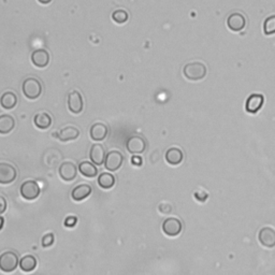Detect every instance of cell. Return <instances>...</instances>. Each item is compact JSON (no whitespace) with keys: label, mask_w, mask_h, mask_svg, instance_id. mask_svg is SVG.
<instances>
[{"label":"cell","mask_w":275,"mask_h":275,"mask_svg":"<svg viewBox=\"0 0 275 275\" xmlns=\"http://www.w3.org/2000/svg\"><path fill=\"white\" fill-rule=\"evenodd\" d=\"M58 174L60 179L65 182H72L77 175V168L73 163L66 161L62 163L58 169Z\"/></svg>","instance_id":"8fae6325"},{"label":"cell","mask_w":275,"mask_h":275,"mask_svg":"<svg viewBox=\"0 0 275 275\" xmlns=\"http://www.w3.org/2000/svg\"><path fill=\"white\" fill-rule=\"evenodd\" d=\"M108 133H109L108 126L102 124V123H96L91 126L89 129L90 139L93 141H97V142H99V141H103L105 138L108 137Z\"/></svg>","instance_id":"e0dca14e"},{"label":"cell","mask_w":275,"mask_h":275,"mask_svg":"<svg viewBox=\"0 0 275 275\" xmlns=\"http://www.w3.org/2000/svg\"><path fill=\"white\" fill-rule=\"evenodd\" d=\"M105 156H107V154H105V150L104 147L101 144H93L90 147L89 151V158L90 161L93 163L95 166H101L104 164L105 160Z\"/></svg>","instance_id":"2e32d148"},{"label":"cell","mask_w":275,"mask_h":275,"mask_svg":"<svg viewBox=\"0 0 275 275\" xmlns=\"http://www.w3.org/2000/svg\"><path fill=\"white\" fill-rule=\"evenodd\" d=\"M6 208H8V203H6L5 198L2 196H0V215L5 212Z\"/></svg>","instance_id":"4dcf8cb0"},{"label":"cell","mask_w":275,"mask_h":275,"mask_svg":"<svg viewBox=\"0 0 275 275\" xmlns=\"http://www.w3.org/2000/svg\"><path fill=\"white\" fill-rule=\"evenodd\" d=\"M76 223H77V218L75 216H68L65 220L63 225H65L67 228H73V227H75Z\"/></svg>","instance_id":"f1b7e54d"},{"label":"cell","mask_w":275,"mask_h":275,"mask_svg":"<svg viewBox=\"0 0 275 275\" xmlns=\"http://www.w3.org/2000/svg\"><path fill=\"white\" fill-rule=\"evenodd\" d=\"M54 242H55V236L53 232H50V234H47L43 238H42V241H41L42 248L43 249L51 248V246L54 244Z\"/></svg>","instance_id":"83f0119b"},{"label":"cell","mask_w":275,"mask_h":275,"mask_svg":"<svg viewBox=\"0 0 275 275\" xmlns=\"http://www.w3.org/2000/svg\"><path fill=\"white\" fill-rule=\"evenodd\" d=\"M115 178L114 175L111 173L103 172L98 176V185H99L102 189H111L115 185Z\"/></svg>","instance_id":"d4e9b609"},{"label":"cell","mask_w":275,"mask_h":275,"mask_svg":"<svg viewBox=\"0 0 275 275\" xmlns=\"http://www.w3.org/2000/svg\"><path fill=\"white\" fill-rule=\"evenodd\" d=\"M227 26L231 31L239 32L243 30L246 26V18L242 13L234 12L227 18Z\"/></svg>","instance_id":"30bf717a"},{"label":"cell","mask_w":275,"mask_h":275,"mask_svg":"<svg viewBox=\"0 0 275 275\" xmlns=\"http://www.w3.org/2000/svg\"><path fill=\"white\" fill-rule=\"evenodd\" d=\"M31 62L34 67L43 69L50 63V54L46 50H43V48L33 51L31 53Z\"/></svg>","instance_id":"9a60e30c"},{"label":"cell","mask_w":275,"mask_h":275,"mask_svg":"<svg viewBox=\"0 0 275 275\" xmlns=\"http://www.w3.org/2000/svg\"><path fill=\"white\" fill-rule=\"evenodd\" d=\"M37 265H38L37 258L32 255L24 256L22 259L19 260V264H18L20 270L25 273L32 272L37 268Z\"/></svg>","instance_id":"7402d4cb"},{"label":"cell","mask_w":275,"mask_h":275,"mask_svg":"<svg viewBox=\"0 0 275 275\" xmlns=\"http://www.w3.org/2000/svg\"><path fill=\"white\" fill-rule=\"evenodd\" d=\"M53 136L58 139L61 142H69V141L76 140L80 137V130L73 126H68L59 130L58 132H54Z\"/></svg>","instance_id":"7c38bea8"},{"label":"cell","mask_w":275,"mask_h":275,"mask_svg":"<svg viewBox=\"0 0 275 275\" xmlns=\"http://www.w3.org/2000/svg\"><path fill=\"white\" fill-rule=\"evenodd\" d=\"M265 102V97L262 94H253L251 95L245 103V110L251 114H256V113L263 108Z\"/></svg>","instance_id":"4fadbf2b"},{"label":"cell","mask_w":275,"mask_h":275,"mask_svg":"<svg viewBox=\"0 0 275 275\" xmlns=\"http://www.w3.org/2000/svg\"><path fill=\"white\" fill-rule=\"evenodd\" d=\"M166 161L171 166H178L180 165L183 159H184V154H183L182 150H180L179 147H171L166 152Z\"/></svg>","instance_id":"d6986e66"},{"label":"cell","mask_w":275,"mask_h":275,"mask_svg":"<svg viewBox=\"0 0 275 275\" xmlns=\"http://www.w3.org/2000/svg\"><path fill=\"white\" fill-rule=\"evenodd\" d=\"M183 229V225L180 220L175 217H169L163 223V231L168 237L179 236Z\"/></svg>","instance_id":"ba28073f"},{"label":"cell","mask_w":275,"mask_h":275,"mask_svg":"<svg viewBox=\"0 0 275 275\" xmlns=\"http://www.w3.org/2000/svg\"><path fill=\"white\" fill-rule=\"evenodd\" d=\"M79 172L83 176H85V178L93 179L98 175V169L93 163H89V161H82L79 165Z\"/></svg>","instance_id":"cb8c5ba5"},{"label":"cell","mask_w":275,"mask_h":275,"mask_svg":"<svg viewBox=\"0 0 275 275\" xmlns=\"http://www.w3.org/2000/svg\"><path fill=\"white\" fill-rule=\"evenodd\" d=\"M33 124L37 128L41 130L48 129L52 125V117L50 114H47L45 112L38 113V114H36L33 117Z\"/></svg>","instance_id":"ffe728a7"},{"label":"cell","mask_w":275,"mask_h":275,"mask_svg":"<svg viewBox=\"0 0 275 275\" xmlns=\"http://www.w3.org/2000/svg\"><path fill=\"white\" fill-rule=\"evenodd\" d=\"M19 193L22 198L27 201H32L39 198L41 188L36 181H25L19 188Z\"/></svg>","instance_id":"277c9868"},{"label":"cell","mask_w":275,"mask_h":275,"mask_svg":"<svg viewBox=\"0 0 275 275\" xmlns=\"http://www.w3.org/2000/svg\"><path fill=\"white\" fill-rule=\"evenodd\" d=\"M124 155L118 151H111L107 154L104 160V168L109 172H115L123 166Z\"/></svg>","instance_id":"5b68a950"},{"label":"cell","mask_w":275,"mask_h":275,"mask_svg":"<svg viewBox=\"0 0 275 275\" xmlns=\"http://www.w3.org/2000/svg\"><path fill=\"white\" fill-rule=\"evenodd\" d=\"M17 104V97L12 91H6L1 98H0V105L4 110H12L16 107Z\"/></svg>","instance_id":"603a6c76"},{"label":"cell","mask_w":275,"mask_h":275,"mask_svg":"<svg viewBox=\"0 0 275 275\" xmlns=\"http://www.w3.org/2000/svg\"><path fill=\"white\" fill-rule=\"evenodd\" d=\"M264 32L267 36H272L275 33V15L266 18L264 23Z\"/></svg>","instance_id":"4316f807"},{"label":"cell","mask_w":275,"mask_h":275,"mask_svg":"<svg viewBox=\"0 0 275 275\" xmlns=\"http://www.w3.org/2000/svg\"><path fill=\"white\" fill-rule=\"evenodd\" d=\"M207 66L201 61H193L185 65L183 69V74L189 81H200L207 76Z\"/></svg>","instance_id":"6da1fadb"},{"label":"cell","mask_w":275,"mask_h":275,"mask_svg":"<svg viewBox=\"0 0 275 275\" xmlns=\"http://www.w3.org/2000/svg\"><path fill=\"white\" fill-rule=\"evenodd\" d=\"M4 226V218L2 216H0V230H2Z\"/></svg>","instance_id":"d6a6232c"},{"label":"cell","mask_w":275,"mask_h":275,"mask_svg":"<svg viewBox=\"0 0 275 275\" xmlns=\"http://www.w3.org/2000/svg\"><path fill=\"white\" fill-rule=\"evenodd\" d=\"M128 18H129L128 12L125 10L119 9V10H116L112 13V19L114 20L116 24H119V25L125 24L127 20H128Z\"/></svg>","instance_id":"484cf974"},{"label":"cell","mask_w":275,"mask_h":275,"mask_svg":"<svg viewBox=\"0 0 275 275\" xmlns=\"http://www.w3.org/2000/svg\"><path fill=\"white\" fill-rule=\"evenodd\" d=\"M91 192H93V188H91V186H89L87 184L77 185L72 190L71 198L76 202H80V201H83V200H85L86 198H88V197L91 194Z\"/></svg>","instance_id":"ac0fdd59"},{"label":"cell","mask_w":275,"mask_h":275,"mask_svg":"<svg viewBox=\"0 0 275 275\" xmlns=\"http://www.w3.org/2000/svg\"><path fill=\"white\" fill-rule=\"evenodd\" d=\"M22 90L27 99H38L42 94V84L36 77H27L23 82Z\"/></svg>","instance_id":"7a4b0ae2"},{"label":"cell","mask_w":275,"mask_h":275,"mask_svg":"<svg viewBox=\"0 0 275 275\" xmlns=\"http://www.w3.org/2000/svg\"><path fill=\"white\" fill-rule=\"evenodd\" d=\"M146 146L145 139L139 136H132L126 141V149L132 155L143 154L146 150Z\"/></svg>","instance_id":"8992f818"},{"label":"cell","mask_w":275,"mask_h":275,"mask_svg":"<svg viewBox=\"0 0 275 275\" xmlns=\"http://www.w3.org/2000/svg\"><path fill=\"white\" fill-rule=\"evenodd\" d=\"M68 109L73 114H80L84 109L83 97L77 90H73L68 95Z\"/></svg>","instance_id":"9c48e42d"},{"label":"cell","mask_w":275,"mask_h":275,"mask_svg":"<svg viewBox=\"0 0 275 275\" xmlns=\"http://www.w3.org/2000/svg\"><path fill=\"white\" fill-rule=\"evenodd\" d=\"M258 240L260 244L267 249L275 248V230L270 227H265L259 231Z\"/></svg>","instance_id":"5bb4252c"},{"label":"cell","mask_w":275,"mask_h":275,"mask_svg":"<svg viewBox=\"0 0 275 275\" xmlns=\"http://www.w3.org/2000/svg\"><path fill=\"white\" fill-rule=\"evenodd\" d=\"M131 164L133 166L141 167L143 165V159L140 156V155H133V156L131 157Z\"/></svg>","instance_id":"f546056e"},{"label":"cell","mask_w":275,"mask_h":275,"mask_svg":"<svg viewBox=\"0 0 275 275\" xmlns=\"http://www.w3.org/2000/svg\"><path fill=\"white\" fill-rule=\"evenodd\" d=\"M38 1L42 4H48V3L52 2V0H38Z\"/></svg>","instance_id":"836d02e7"},{"label":"cell","mask_w":275,"mask_h":275,"mask_svg":"<svg viewBox=\"0 0 275 275\" xmlns=\"http://www.w3.org/2000/svg\"><path fill=\"white\" fill-rule=\"evenodd\" d=\"M17 171L14 166L6 163H0V184L8 185L16 180Z\"/></svg>","instance_id":"52a82bcc"},{"label":"cell","mask_w":275,"mask_h":275,"mask_svg":"<svg viewBox=\"0 0 275 275\" xmlns=\"http://www.w3.org/2000/svg\"><path fill=\"white\" fill-rule=\"evenodd\" d=\"M15 127V119L9 114L0 115V135H8Z\"/></svg>","instance_id":"44dd1931"},{"label":"cell","mask_w":275,"mask_h":275,"mask_svg":"<svg viewBox=\"0 0 275 275\" xmlns=\"http://www.w3.org/2000/svg\"><path fill=\"white\" fill-rule=\"evenodd\" d=\"M19 260L17 255L14 252L8 251L0 255V270L3 273H11L16 270Z\"/></svg>","instance_id":"3957f363"},{"label":"cell","mask_w":275,"mask_h":275,"mask_svg":"<svg viewBox=\"0 0 275 275\" xmlns=\"http://www.w3.org/2000/svg\"><path fill=\"white\" fill-rule=\"evenodd\" d=\"M195 197H196V199L197 200H199V201H206L208 199V194H204L203 196L200 194V193H196L195 194Z\"/></svg>","instance_id":"1f68e13d"}]
</instances>
